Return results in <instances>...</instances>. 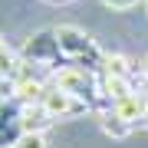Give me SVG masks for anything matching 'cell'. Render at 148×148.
Listing matches in <instances>:
<instances>
[{
	"label": "cell",
	"mask_w": 148,
	"mask_h": 148,
	"mask_svg": "<svg viewBox=\"0 0 148 148\" xmlns=\"http://www.w3.org/2000/svg\"><path fill=\"white\" fill-rule=\"evenodd\" d=\"M20 56L27 59V63H33V66H43L49 76L59 73L63 66H73V63H69V56L59 49L56 30H36V33H30L27 43L20 46Z\"/></svg>",
	"instance_id": "cell-1"
},
{
	"label": "cell",
	"mask_w": 148,
	"mask_h": 148,
	"mask_svg": "<svg viewBox=\"0 0 148 148\" xmlns=\"http://www.w3.org/2000/svg\"><path fill=\"white\" fill-rule=\"evenodd\" d=\"M56 40H59V49L69 56V63L86 66V69H92V73H102L106 53H102L99 43L92 36H86L79 27H56Z\"/></svg>",
	"instance_id": "cell-2"
},
{
	"label": "cell",
	"mask_w": 148,
	"mask_h": 148,
	"mask_svg": "<svg viewBox=\"0 0 148 148\" xmlns=\"http://www.w3.org/2000/svg\"><path fill=\"white\" fill-rule=\"evenodd\" d=\"M40 106L53 115V122H56V119H76V115H86V112H89V106H86L82 99H76L73 92H66V89H59V86H53V79H49L46 92H43Z\"/></svg>",
	"instance_id": "cell-3"
},
{
	"label": "cell",
	"mask_w": 148,
	"mask_h": 148,
	"mask_svg": "<svg viewBox=\"0 0 148 148\" xmlns=\"http://www.w3.org/2000/svg\"><path fill=\"white\" fill-rule=\"evenodd\" d=\"M49 125H53V115H49L40 102L36 106H23V128H27V132H46Z\"/></svg>",
	"instance_id": "cell-4"
},
{
	"label": "cell",
	"mask_w": 148,
	"mask_h": 148,
	"mask_svg": "<svg viewBox=\"0 0 148 148\" xmlns=\"http://www.w3.org/2000/svg\"><path fill=\"white\" fill-rule=\"evenodd\" d=\"M46 132H23V138L16 142L13 148H46Z\"/></svg>",
	"instance_id": "cell-5"
},
{
	"label": "cell",
	"mask_w": 148,
	"mask_h": 148,
	"mask_svg": "<svg viewBox=\"0 0 148 148\" xmlns=\"http://www.w3.org/2000/svg\"><path fill=\"white\" fill-rule=\"evenodd\" d=\"M102 3H106L109 10H132V7L145 3V0H102Z\"/></svg>",
	"instance_id": "cell-6"
}]
</instances>
